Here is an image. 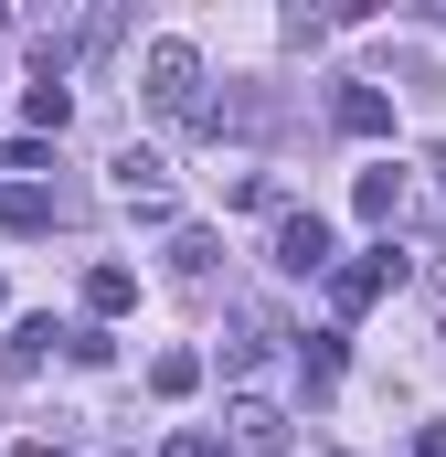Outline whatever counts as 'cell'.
<instances>
[{
    "instance_id": "6da1fadb",
    "label": "cell",
    "mask_w": 446,
    "mask_h": 457,
    "mask_svg": "<svg viewBox=\"0 0 446 457\" xmlns=\"http://www.w3.org/2000/svg\"><path fill=\"white\" fill-rule=\"evenodd\" d=\"M138 96H149V117H170V128H202V54L192 43H149V64H138Z\"/></svg>"
},
{
    "instance_id": "7a4b0ae2",
    "label": "cell",
    "mask_w": 446,
    "mask_h": 457,
    "mask_svg": "<svg viewBox=\"0 0 446 457\" xmlns=\"http://www.w3.org/2000/svg\"><path fill=\"white\" fill-rule=\"evenodd\" d=\"M404 277H415V266H404V245H393V234H383L372 255H330V309H340V320H361V309H372V298H393Z\"/></svg>"
},
{
    "instance_id": "3957f363",
    "label": "cell",
    "mask_w": 446,
    "mask_h": 457,
    "mask_svg": "<svg viewBox=\"0 0 446 457\" xmlns=\"http://www.w3.org/2000/svg\"><path fill=\"white\" fill-rule=\"evenodd\" d=\"M223 426H234V436H244L255 457H287V404H277V394H255V383H234Z\"/></svg>"
},
{
    "instance_id": "277c9868",
    "label": "cell",
    "mask_w": 446,
    "mask_h": 457,
    "mask_svg": "<svg viewBox=\"0 0 446 457\" xmlns=\"http://www.w3.org/2000/svg\"><path fill=\"white\" fill-rule=\"evenodd\" d=\"M277 266L287 277H330V224L319 213H277Z\"/></svg>"
},
{
    "instance_id": "5b68a950",
    "label": "cell",
    "mask_w": 446,
    "mask_h": 457,
    "mask_svg": "<svg viewBox=\"0 0 446 457\" xmlns=\"http://www.w3.org/2000/svg\"><path fill=\"white\" fill-rule=\"evenodd\" d=\"M117 203H128L138 224H170V181H160V160H149V149H128V160H117Z\"/></svg>"
},
{
    "instance_id": "8992f818",
    "label": "cell",
    "mask_w": 446,
    "mask_h": 457,
    "mask_svg": "<svg viewBox=\"0 0 446 457\" xmlns=\"http://www.w3.org/2000/svg\"><path fill=\"white\" fill-rule=\"evenodd\" d=\"M54 341H64L54 320H11V341H0V383H32V372L54 361Z\"/></svg>"
},
{
    "instance_id": "52a82bcc",
    "label": "cell",
    "mask_w": 446,
    "mask_h": 457,
    "mask_svg": "<svg viewBox=\"0 0 446 457\" xmlns=\"http://www.w3.org/2000/svg\"><path fill=\"white\" fill-rule=\"evenodd\" d=\"M330 117H340V138H393V96L383 86H340Z\"/></svg>"
},
{
    "instance_id": "ba28073f",
    "label": "cell",
    "mask_w": 446,
    "mask_h": 457,
    "mask_svg": "<svg viewBox=\"0 0 446 457\" xmlns=\"http://www.w3.org/2000/svg\"><path fill=\"white\" fill-rule=\"evenodd\" d=\"M351 213L393 234V213H404V170H393V160H383V170H361V181H351Z\"/></svg>"
},
{
    "instance_id": "9c48e42d",
    "label": "cell",
    "mask_w": 446,
    "mask_h": 457,
    "mask_svg": "<svg viewBox=\"0 0 446 457\" xmlns=\"http://www.w3.org/2000/svg\"><path fill=\"white\" fill-rule=\"evenodd\" d=\"M117 309H138V266H86V320L107 330Z\"/></svg>"
},
{
    "instance_id": "30bf717a",
    "label": "cell",
    "mask_w": 446,
    "mask_h": 457,
    "mask_svg": "<svg viewBox=\"0 0 446 457\" xmlns=\"http://www.w3.org/2000/svg\"><path fill=\"white\" fill-rule=\"evenodd\" d=\"M192 383H202V351H160V361H149V394H160V404H181Z\"/></svg>"
},
{
    "instance_id": "8fae6325",
    "label": "cell",
    "mask_w": 446,
    "mask_h": 457,
    "mask_svg": "<svg viewBox=\"0 0 446 457\" xmlns=\"http://www.w3.org/2000/svg\"><path fill=\"white\" fill-rule=\"evenodd\" d=\"M64 117H75V96H64V86H32V96H21V138H54Z\"/></svg>"
},
{
    "instance_id": "7c38bea8",
    "label": "cell",
    "mask_w": 446,
    "mask_h": 457,
    "mask_svg": "<svg viewBox=\"0 0 446 457\" xmlns=\"http://www.w3.org/2000/svg\"><path fill=\"white\" fill-rule=\"evenodd\" d=\"M0 224H11V234H43V224H54V192H32V181H21V192L0 203Z\"/></svg>"
},
{
    "instance_id": "4fadbf2b",
    "label": "cell",
    "mask_w": 446,
    "mask_h": 457,
    "mask_svg": "<svg viewBox=\"0 0 446 457\" xmlns=\"http://www.w3.org/2000/svg\"><path fill=\"white\" fill-rule=\"evenodd\" d=\"M213 255H223V245H213L202 224H181V234H170V266H181V277H213Z\"/></svg>"
},
{
    "instance_id": "5bb4252c",
    "label": "cell",
    "mask_w": 446,
    "mask_h": 457,
    "mask_svg": "<svg viewBox=\"0 0 446 457\" xmlns=\"http://www.w3.org/2000/svg\"><path fill=\"white\" fill-rule=\"evenodd\" d=\"M298 361H309V383H340V330H309Z\"/></svg>"
},
{
    "instance_id": "9a60e30c",
    "label": "cell",
    "mask_w": 446,
    "mask_h": 457,
    "mask_svg": "<svg viewBox=\"0 0 446 457\" xmlns=\"http://www.w3.org/2000/svg\"><path fill=\"white\" fill-rule=\"evenodd\" d=\"M0 170H32V192H43V170H54V138H11V149H0Z\"/></svg>"
},
{
    "instance_id": "2e32d148",
    "label": "cell",
    "mask_w": 446,
    "mask_h": 457,
    "mask_svg": "<svg viewBox=\"0 0 446 457\" xmlns=\"http://www.w3.org/2000/svg\"><path fill=\"white\" fill-rule=\"evenodd\" d=\"M160 457H223V436H213V426H181V436H170Z\"/></svg>"
},
{
    "instance_id": "e0dca14e",
    "label": "cell",
    "mask_w": 446,
    "mask_h": 457,
    "mask_svg": "<svg viewBox=\"0 0 446 457\" xmlns=\"http://www.w3.org/2000/svg\"><path fill=\"white\" fill-rule=\"evenodd\" d=\"M404 457H446V426H415V447Z\"/></svg>"
},
{
    "instance_id": "ac0fdd59",
    "label": "cell",
    "mask_w": 446,
    "mask_h": 457,
    "mask_svg": "<svg viewBox=\"0 0 446 457\" xmlns=\"http://www.w3.org/2000/svg\"><path fill=\"white\" fill-rule=\"evenodd\" d=\"M436 170H446V160H436Z\"/></svg>"
}]
</instances>
